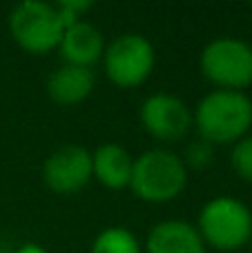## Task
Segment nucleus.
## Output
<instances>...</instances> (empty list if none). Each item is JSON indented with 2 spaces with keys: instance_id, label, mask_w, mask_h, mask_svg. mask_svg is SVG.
I'll return each instance as SVG.
<instances>
[{
  "instance_id": "17",
  "label": "nucleus",
  "mask_w": 252,
  "mask_h": 253,
  "mask_svg": "<svg viewBox=\"0 0 252 253\" xmlns=\"http://www.w3.org/2000/svg\"><path fill=\"white\" fill-rule=\"evenodd\" d=\"M13 253H47V251H45V247L38 245V242H25V245H20Z\"/></svg>"
},
{
  "instance_id": "2",
  "label": "nucleus",
  "mask_w": 252,
  "mask_h": 253,
  "mask_svg": "<svg viewBox=\"0 0 252 253\" xmlns=\"http://www.w3.org/2000/svg\"><path fill=\"white\" fill-rule=\"evenodd\" d=\"M188 169L172 149L154 147L134 158L129 191L147 205H168L188 187Z\"/></svg>"
},
{
  "instance_id": "11",
  "label": "nucleus",
  "mask_w": 252,
  "mask_h": 253,
  "mask_svg": "<svg viewBox=\"0 0 252 253\" xmlns=\"http://www.w3.org/2000/svg\"><path fill=\"white\" fill-rule=\"evenodd\" d=\"M134 158L119 142H103L92 153V178L110 191H123L132 180Z\"/></svg>"
},
{
  "instance_id": "3",
  "label": "nucleus",
  "mask_w": 252,
  "mask_h": 253,
  "mask_svg": "<svg viewBox=\"0 0 252 253\" xmlns=\"http://www.w3.org/2000/svg\"><path fill=\"white\" fill-rule=\"evenodd\" d=\"M194 227L205 247L232 253L248 247L252 238V211L246 202L232 196H217L201 207Z\"/></svg>"
},
{
  "instance_id": "1",
  "label": "nucleus",
  "mask_w": 252,
  "mask_h": 253,
  "mask_svg": "<svg viewBox=\"0 0 252 253\" xmlns=\"http://www.w3.org/2000/svg\"><path fill=\"white\" fill-rule=\"evenodd\" d=\"M192 125L196 138L212 147H232L250 133L252 100L244 91L212 89L192 109Z\"/></svg>"
},
{
  "instance_id": "9",
  "label": "nucleus",
  "mask_w": 252,
  "mask_h": 253,
  "mask_svg": "<svg viewBox=\"0 0 252 253\" xmlns=\"http://www.w3.org/2000/svg\"><path fill=\"white\" fill-rule=\"evenodd\" d=\"M105 36L96 25L89 20H80L74 25L65 27L63 40L58 44L63 65H74V67H87L92 69L96 62L103 60L105 53Z\"/></svg>"
},
{
  "instance_id": "7",
  "label": "nucleus",
  "mask_w": 252,
  "mask_h": 253,
  "mask_svg": "<svg viewBox=\"0 0 252 253\" xmlns=\"http://www.w3.org/2000/svg\"><path fill=\"white\" fill-rule=\"evenodd\" d=\"M141 126L150 138L161 144H177L190 135L192 109L186 100L174 93H152L141 102L138 109Z\"/></svg>"
},
{
  "instance_id": "13",
  "label": "nucleus",
  "mask_w": 252,
  "mask_h": 253,
  "mask_svg": "<svg viewBox=\"0 0 252 253\" xmlns=\"http://www.w3.org/2000/svg\"><path fill=\"white\" fill-rule=\"evenodd\" d=\"M89 253H143V247L127 227H107L94 238Z\"/></svg>"
},
{
  "instance_id": "14",
  "label": "nucleus",
  "mask_w": 252,
  "mask_h": 253,
  "mask_svg": "<svg viewBox=\"0 0 252 253\" xmlns=\"http://www.w3.org/2000/svg\"><path fill=\"white\" fill-rule=\"evenodd\" d=\"M181 160H183V165H186L188 173H190V171H199L201 173V171L212 167L214 147L210 142H205V140L194 138L186 144V149H183V153H181Z\"/></svg>"
},
{
  "instance_id": "15",
  "label": "nucleus",
  "mask_w": 252,
  "mask_h": 253,
  "mask_svg": "<svg viewBox=\"0 0 252 253\" xmlns=\"http://www.w3.org/2000/svg\"><path fill=\"white\" fill-rule=\"evenodd\" d=\"M230 169L237 178L252 184V135L248 133L230 149Z\"/></svg>"
},
{
  "instance_id": "5",
  "label": "nucleus",
  "mask_w": 252,
  "mask_h": 253,
  "mask_svg": "<svg viewBox=\"0 0 252 253\" xmlns=\"http://www.w3.org/2000/svg\"><path fill=\"white\" fill-rule=\"evenodd\" d=\"M9 34L13 42L29 56H47L56 51L65 34L56 4L27 0L9 13Z\"/></svg>"
},
{
  "instance_id": "10",
  "label": "nucleus",
  "mask_w": 252,
  "mask_h": 253,
  "mask_svg": "<svg viewBox=\"0 0 252 253\" xmlns=\"http://www.w3.org/2000/svg\"><path fill=\"white\" fill-rule=\"evenodd\" d=\"M203 238L186 220H161L147 231L145 253H205Z\"/></svg>"
},
{
  "instance_id": "12",
  "label": "nucleus",
  "mask_w": 252,
  "mask_h": 253,
  "mask_svg": "<svg viewBox=\"0 0 252 253\" xmlns=\"http://www.w3.org/2000/svg\"><path fill=\"white\" fill-rule=\"evenodd\" d=\"M96 76L87 67L61 65L47 78V96L61 107H76L92 96Z\"/></svg>"
},
{
  "instance_id": "4",
  "label": "nucleus",
  "mask_w": 252,
  "mask_h": 253,
  "mask_svg": "<svg viewBox=\"0 0 252 253\" xmlns=\"http://www.w3.org/2000/svg\"><path fill=\"white\" fill-rule=\"evenodd\" d=\"M199 69L214 89L244 91L252 87V44L241 38H214L199 56Z\"/></svg>"
},
{
  "instance_id": "6",
  "label": "nucleus",
  "mask_w": 252,
  "mask_h": 253,
  "mask_svg": "<svg viewBox=\"0 0 252 253\" xmlns=\"http://www.w3.org/2000/svg\"><path fill=\"white\" fill-rule=\"evenodd\" d=\"M103 69L114 87L136 89L150 80L156 65L152 42L141 34H121L105 44Z\"/></svg>"
},
{
  "instance_id": "18",
  "label": "nucleus",
  "mask_w": 252,
  "mask_h": 253,
  "mask_svg": "<svg viewBox=\"0 0 252 253\" xmlns=\"http://www.w3.org/2000/svg\"><path fill=\"white\" fill-rule=\"evenodd\" d=\"M248 247H252V238H250V242H248Z\"/></svg>"
},
{
  "instance_id": "16",
  "label": "nucleus",
  "mask_w": 252,
  "mask_h": 253,
  "mask_svg": "<svg viewBox=\"0 0 252 253\" xmlns=\"http://www.w3.org/2000/svg\"><path fill=\"white\" fill-rule=\"evenodd\" d=\"M92 7H94L92 2H76V0L74 2H58L56 4L58 13H61V20H63V25L65 27L85 20V13H87Z\"/></svg>"
},
{
  "instance_id": "8",
  "label": "nucleus",
  "mask_w": 252,
  "mask_h": 253,
  "mask_svg": "<svg viewBox=\"0 0 252 253\" xmlns=\"http://www.w3.org/2000/svg\"><path fill=\"white\" fill-rule=\"evenodd\" d=\"M43 182L56 196H76L92 182V151L80 144H63L43 162Z\"/></svg>"
}]
</instances>
